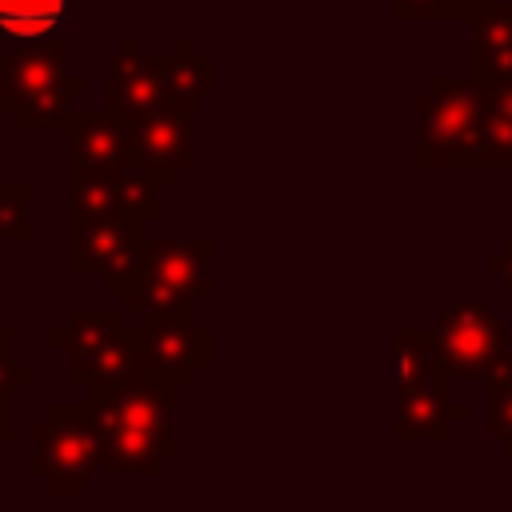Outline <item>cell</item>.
Returning <instances> with one entry per match:
<instances>
[{
	"instance_id": "6da1fadb",
	"label": "cell",
	"mask_w": 512,
	"mask_h": 512,
	"mask_svg": "<svg viewBox=\"0 0 512 512\" xmlns=\"http://www.w3.org/2000/svg\"><path fill=\"white\" fill-rule=\"evenodd\" d=\"M176 392L180 384L144 368L116 392L88 400L104 444V468L112 476H156L160 464L180 452L172 436Z\"/></svg>"
},
{
	"instance_id": "7a4b0ae2",
	"label": "cell",
	"mask_w": 512,
	"mask_h": 512,
	"mask_svg": "<svg viewBox=\"0 0 512 512\" xmlns=\"http://www.w3.org/2000/svg\"><path fill=\"white\" fill-rule=\"evenodd\" d=\"M84 76L68 72V36L28 40L0 56V108L20 132L64 128L80 108Z\"/></svg>"
},
{
	"instance_id": "3957f363",
	"label": "cell",
	"mask_w": 512,
	"mask_h": 512,
	"mask_svg": "<svg viewBox=\"0 0 512 512\" xmlns=\"http://www.w3.org/2000/svg\"><path fill=\"white\" fill-rule=\"evenodd\" d=\"M116 292H120V304L136 316L196 308V300L212 292V240L204 236L144 240L132 276Z\"/></svg>"
},
{
	"instance_id": "277c9868",
	"label": "cell",
	"mask_w": 512,
	"mask_h": 512,
	"mask_svg": "<svg viewBox=\"0 0 512 512\" xmlns=\"http://www.w3.org/2000/svg\"><path fill=\"white\" fill-rule=\"evenodd\" d=\"M32 440H36V456L28 472L48 480L52 492H84L88 476L104 464V444L88 400L52 404L48 416L32 424Z\"/></svg>"
},
{
	"instance_id": "5b68a950",
	"label": "cell",
	"mask_w": 512,
	"mask_h": 512,
	"mask_svg": "<svg viewBox=\"0 0 512 512\" xmlns=\"http://www.w3.org/2000/svg\"><path fill=\"white\" fill-rule=\"evenodd\" d=\"M480 116V84L436 76L432 88L416 96V164H468Z\"/></svg>"
},
{
	"instance_id": "8992f818",
	"label": "cell",
	"mask_w": 512,
	"mask_h": 512,
	"mask_svg": "<svg viewBox=\"0 0 512 512\" xmlns=\"http://www.w3.org/2000/svg\"><path fill=\"white\" fill-rule=\"evenodd\" d=\"M104 104L120 116H140L156 108H196L184 88L180 56H144L136 40H124L108 64Z\"/></svg>"
},
{
	"instance_id": "52a82bcc",
	"label": "cell",
	"mask_w": 512,
	"mask_h": 512,
	"mask_svg": "<svg viewBox=\"0 0 512 512\" xmlns=\"http://www.w3.org/2000/svg\"><path fill=\"white\" fill-rule=\"evenodd\" d=\"M432 336H436V352H440V360H444V368H448L452 380L492 376L496 364L508 356L504 320L480 296L452 300L440 312Z\"/></svg>"
},
{
	"instance_id": "ba28073f",
	"label": "cell",
	"mask_w": 512,
	"mask_h": 512,
	"mask_svg": "<svg viewBox=\"0 0 512 512\" xmlns=\"http://www.w3.org/2000/svg\"><path fill=\"white\" fill-rule=\"evenodd\" d=\"M144 248V232L136 220L116 212H68V272L100 276L112 288H120Z\"/></svg>"
},
{
	"instance_id": "9c48e42d",
	"label": "cell",
	"mask_w": 512,
	"mask_h": 512,
	"mask_svg": "<svg viewBox=\"0 0 512 512\" xmlns=\"http://www.w3.org/2000/svg\"><path fill=\"white\" fill-rule=\"evenodd\" d=\"M72 200L68 212H116L136 224H152L160 212V180L144 172L136 160L112 164V168H92L68 176Z\"/></svg>"
},
{
	"instance_id": "30bf717a",
	"label": "cell",
	"mask_w": 512,
	"mask_h": 512,
	"mask_svg": "<svg viewBox=\"0 0 512 512\" xmlns=\"http://www.w3.org/2000/svg\"><path fill=\"white\" fill-rule=\"evenodd\" d=\"M140 336H144V368L180 388L192 384L204 364H212V332L196 324V308L140 316Z\"/></svg>"
},
{
	"instance_id": "8fae6325",
	"label": "cell",
	"mask_w": 512,
	"mask_h": 512,
	"mask_svg": "<svg viewBox=\"0 0 512 512\" xmlns=\"http://www.w3.org/2000/svg\"><path fill=\"white\" fill-rule=\"evenodd\" d=\"M128 120V156L152 172L160 184L176 180L196 160V120L192 108H156Z\"/></svg>"
},
{
	"instance_id": "7c38bea8",
	"label": "cell",
	"mask_w": 512,
	"mask_h": 512,
	"mask_svg": "<svg viewBox=\"0 0 512 512\" xmlns=\"http://www.w3.org/2000/svg\"><path fill=\"white\" fill-rule=\"evenodd\" d=\"M452 384L456 380L448 372H440V376L396 388V436L444 440L452 432V424L468 420V404L452 400Z\"/></svg>"
},
{
	"instance_id": "4fadbf2b",
	"label": "cell",
	"mask_w": 512,
	"mask_h": 512,
	"mask_svg": "<svg viewBox=\"0 0 512 512\" xmlns=\"http://www.w3.org/2000/svg\"><path fill=\"white\" fill-rule=\"evenodd\" d=\"M468 80L480 88L512 84V4H488L472 20Z\"/></svg>"
},
{
	"instance_id": "5bb4252c",
	"label": "cell",
	"mask_w": 512,
	"mask_h": 512,
	"mask_svg": "<svg viewBox=\"0 0 512 512\" xmlns=\"http://www.w3.org/2000/svg\"><path fill=\"white\" fill-rule=\"evenodd\" d=\"M124 160L132 156H128V120L120 112H104V116L76 112L68 120V176L112 168Z\"/></svg>"
},
{
	"instance_id": "9a60e30c",
	"label": "cell",
	"mask_w": 512,
	"mask_h": 512,
	"mask_svg": "<svg viewBox=\"0 0 512 512\" xmlns=\"http://www.w3.org/2000/svg\"><path fill=\"white\" fill-rule=\"evenodd\" d=\"M72 0H0V36L12 44L64 36Z\"/></svg>"
},
{
	"instance_id": "2e32d148",
	"label": "cell",
	"mask_w": 512,
	"mask_h": 512,
	"mask_svg": "<svg viewBox=\"0 0 512 512\" xmlns=\"http://www.w3.org/2000/svg\"><path fill=\"white\" fill-rule=\"evenodd\" d=\"M468 164H512V84L484 88V116Z\"/></svg>"
},
{
	"instance_id": "e0dca14e",
	"label": "cell",
	"mask_w": 512,
	"mask_h": 512,
	"mask_svg": "<svg viewBox=\"0 0 512 512\" xmlns=\"http://www.w3.org/2000/svg\"><path fill=\"white\" fill-rule=\"evenodd\" d=\"M488 436H496L512 456V348L488 376Z\"/></svg>"
},
{
	"instance_id": "ac0fdd59",
	"label": "cell",
	"mask_w": 512,
	"mask_h": 512,
	"mask_svg": "<svg viewBox=\"0 0 512 512\" xmlns=\"http://www.w3.org/2000/svg\"><path fill=\"white\" fill-rule=\"evenodd\" d=\"M28 380H32V368H16V360H12V332L4 328L0 332V440L12 436V388L28 384Z\"/></svg>"
},
{
	"instance_id": "d6986e66",
	"label": "cell",
	"mask_w": 512,
	"mask_h": 512,
	"mask_svg": "<svg viewBox=\"0 0 512 512\" xmlns=\"http://www.w3.org/2000/svg\"><path fill=\"white\" fill-rule=\"evenodd\" d=\"M28 184H0V240H28L32 236V224H28Z\"/></svg>"
},
{
	"instance_id": "ffe728a7",
	"label": "cell",
	"mask_w": 512,
	"mask_h": 512,
	"mask_svg": "<svg viewBox=\"0 0 512 512\" xmlns=\"http://www.w3.org/2000/svg\"><path fill=\"white\" fill-rule=\"evenodd\" d=\"M400 20H452L448 0H396Z\"/></svg>"
},
{
	"instance_id": "44dd1931",
	"label": "cell",
	"mask_w": 512,
	"mask_h": 512,
	"mask_svg": "<svg viewBox=\"0 0 512 512\" xmlns=\"http://www.w3.org/2000/svg\"><path fill=\"white\" fill-rule=\"evenodd\" d=\"M488 272H496V276L504 280V288L512 292V240L504 244V256H496V260L488 264Z\"/></svg>"
},
{
	"instance_id": "7402d4cb",
	"label": "cell",
	"mask_w": 512,
	"mask_h": 512,
	"mask_svg": "<svg viewBox=\"0 0 512 512\" xmlns=\"http://www.w3.org/2000/svg\"><path fill=\"white\" fill-rule=\"evenodd\" d=\"M0 332H4V328H0Z\"/></svg>"
}]
</instances>
